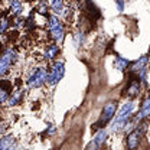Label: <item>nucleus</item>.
Returning a JSON list of instances; mask_svg holds the SVG:
<instances>
[{
    "label": "nucleus",
    "mask_w": 150,
    "mask_h": 150,
    "mask_svg": "<svg viewBox=\"0 0 150 150\" xmlns=\"http://www.w3.org/2000/svg\"><path fill=\"white\" fill-rule=\"evenodd\" d=\"M134 110V104L129 101V103H126L121 108H120V111H118V115L115 117V120H114V123L111 124V131H117L120 130L121 127H124V124L129 121V118L131 117V112Z\"/></svg>",
    "instance_id": "f257e3e1"
},
{
    "label": "nucleus",
    "mask_w": 150,
    "mask_h": 150,
    "mask_svg": "<svg viewBox=\"0 0 150 150\" xmlns=\"http://www.w3.org/2000/svg\"><path fill=\"white\" fill-rule=\"evenodd\" d=\"M48 28H49V32L52 35V39L56 42H62L64 35H65V30H64V26L61 23V20L58 19V16H49L48 18Z\"/></svg>",
    "instance_id": "f03ea898"
},
{
    "label": "nucleus",
    "mask_w": 150,
    "mask_h": 150,
    "mask_svg": "<svg viewBox=\"0 0 150 150\" xmlns=\"http://www.w3.org/2000/svg\"><path fill=\"white\" fill-rule=\"evenodd\" d=\"M115 110H117V101H110V103H107V104L104 105V108H103V112H101L100 120H98L97 124L94 126V129H100V127L105 126L112 117H114Z\"/></svg>",
    "instance_id": "7ed1b4c3"
},
{
    "label": "nucleus",
    "mask_w": 150,
    "mask_h": 150,
    "mask_svg": "<svg viewBox=\"0 0 150 150\" xmlns=\"http://www.w3.org/2000/svg\"><path fill=\"white\" fill-rule=\"evenodd\" d=\"M64 74H65V65H64V62H62V61L55 62V64L52 65L51 72L48 74V82H49V85H56V84L62 79Z\"/></svg>",
    "instance_id": "20e7f679"
},
{
    "label": "nucleus",
    "mask_w": 150,
    "mask_h": 150,
    "mask_svg": "<svg viewBox=\"0 0 150 150\" xmlns=\"http://www.w3.org/2000/svg\"><path fill=\"white\" fill-rule=\"evenodd\" d=\"M46 81H48V71L45 68H38L36 71L30 75L28 85L30 88H38V87H42Z\"/></svg>",
    "instance_id": "39448f33"
},
{
    "label": "nucleus",
    "mask_w": 150,
    "mask_h": 150,
    "mask_svg": "<svg viewBox=\"0 0 150 150\" xmlns=\"http://www.w3.org/2000/svg\"><path fill=\"white\" fill-rule=\"evenodd\" d=\"M144 130H146V124H143V129H134V130L127 136V147H129V150H134L139 147Z\"/></svg>",
    "instance_id": "423d86ee"
},
{
    "label": "nucleus",
    "mask_w": 150,
    "mask_h": 150,
    "mask_svg": "<svg viewBox=\"0 0 150 150\" xmlns=\"http://www.w3.org/2000/svg\"><path fill=\"white\" fill-rule=\"evenodd\" d=\"M16 144L18 142L13 136H4L0 139V150H15Z\"/></svg>",
    "instance_id": "0eeeda50"
},
{
    "label": "nucleus",
    "mask_w": 150,
    "mask_h": 150,
    "mask_svg": "<svg viewBox=\"0 0 150 150\" xmlns=\"http://www.w3.org/2000/svg\"><path fill=\"white\" fill-rule=\"evenodd\" d=\"M12 88V84L9 81H1L0 82V104L6 103L9 100V91Z\"/></svg>",
    "instance_id": "6e6552de"
},
{
    "label": "nucleus",
    "mask_w": 150,
    "mask_h": 150,
    "mask_svg": "<svg viewBox=\"0 0 150 150\" xmlns=\"http://www.w3.org/2000/svg\"><path fill=\"white\" fill-rule=\"evenodd\" d=\"M16 52L13 51V49H6L4 52H3V55L0 56V59H3V61H6L9 65H13L15 62H16Z\"/></svg>",
    "instance_id": "1a4fd4ad"
},
{
    "label": "nucleus",
    "mask_w": 150,
    "mask_h": 150,
    "mask_svg": "<svg viewBox=\"0 0 150 150\" xmlns=\"http://www.w3.org/2000/svg\"><path fill=\"white\" fill-rule=\"evenodd\" d=\"M140 93V81L137 79V81H131L130 87L127 88V95L130 97V98H134V97H137Z\"/></svg>",
    "instance_id": "9d476101"
},
{
    "label": "nucleus",
    "mask_w": 150,
    "mask_h": 150,
    "mask_svg": "<svg viewBox=\"0 0 150 150\" xmlns=\"http://www.w3.org/2000/svg\"><path fill=\"white\" fill-rule=\"evenodd\" d=\"M146 65H147V56L144 55V56H142L139 61H136V62L131 65V72H136V74H137V72H139L140 69H143Z\"/></svg>",
    "instance_id": "9b49d317"
},
{
    "label": "nucleus",
    "mask_w": 150,
    "mask_h": 150,
    "mask_svg": "<svg viewBox=\"0 0 150 150\" xmlns=\"http://www.w3.org/2000/svg\"><path fill=\"white\" fill-rule=\"evenodd\" d=\"M51 7L55 15H62L64 13V0H51Z\"/></svg>",
    "instance_id": "f8f14e48"
},
{
    "label": "nucleus",
    "mask_w": 150,
    "mask_h": 150,
    "mask_svg": "<svg viewBox=\"0 0 150 150\" xmlns=\"http://www.w3.org/2000/svg\"><path fill=\"white\" fill-rule=\"evenodd\" d=\"M20 12H22V0L10 1V15L12 16H19Z\"/></svg>",
    "instance_id": "ddd939ff"
},
{
    "label": "nucleus",
    "mask_w": 150,
    "mask_h": 150,
    "mask_svg": "<svg viewBox=\"0 0 150 150\" xmlns=\"http://www.w3.org/2000/svg\"><path fill=\"white\" fill-rule=\"evenodd\" d=\"M129 67V61L126 58H121V56H117L115 58V68L118 71H126Z\"/></svg>",
    "instance_id": "4468645a"
},
{
    "label": "nucleus",
    "mask_w": 150,
    "mask_h": 150,
    "mask_svg": "<svg viewBox=\"0 0 150 150\" xmlns=\"http://www.w3.org/2000/svg\"><path fill=\"white\" fill-rule=\"evenodd\" d=\"M58 52H59V48H58L56 45H51V46H48L46 51H45V58L54 59V58L58 55Z\"/></svg>",
    "instance_id": "2eb2a0df"
},
{
    "label": "nucleus",
    "mask_w": 150,
    "mask_h": 150,
    "mask_svg": "<svg viewBox=\"0 0 150 150\" xmlns=\"http://www.w3.org/2000/svg\"><path fill=\"white\" fill-rule=\"evenodd\" d=\"M22 98H23V93H20V91L15 93L9 98V105H18V104H20Z\"/></svg>",
    "instance_id": "dca6fc26"
},
{
    "label": "nucleus",
    "mask_w": 150,
    "mask_h": 150,
    "mask_svg": "<svg viewBox=\"0 0 150 150\" xmlns=\"http://www.w3.org/2000/svg\"><path fill=\"white\" fill-rule=\"evenodd\" d=\"M105 137H107V131L104 130H100L98 133H97V136H95V139H93L94 142H95V144L100 147L103 143H104V140H105Z\"/></svg>",
    "instance_id": "f3484780"
},
{
    "label": "nucleus",
    "mask_w": 150,
    "mask_h": 150,
    "mask_svg": "<svg viewBox=\"0 0 150 150\" xmlns=\"http://www.w3.org/2000/svg\"><path fill=\"white\" fill-rule=\"evenodd\" d=\"M7 28H9V20H7V18L6 16H0V35L6 33Z\"/></svg>",
    "instance_id": "a211bd4d"
},
{
    "label": "nucleus",
    "mask_w": 150,
    "mask_h": 150,
    "mask_svg": "<svg viewBox=\"0 0 150 150\" xmlns=\"http://www.w3.org/2000/svg\"><path fill=\"white\" fill-rule=\"evenodd\" d=\"M12 65H9L6 61H3V59H0V76L1 75H6L9 72V68H10Z\"/></svg>",
    "instance_id": "6ab92c4d"
},
{
    "label": "nucleus",
    "mask_w": 150,
    "mask_h": 150,
    "mask_svg": "<svg viewBox=\"0 0 150 150\" xmlns=\"http://www.w3.org/2000/svg\"><path fill=\"white\" fill-rule=\"evenodd\" d=\"M38 10H39V13L45 15V13H46V10H48V4H46V1H43V0H42V1H40V4H39V9H38Z\"/></svg>",
    "instance_id": "aec40b11"
},
{
    "label": "nucleus",
    "mask_w": 150,
    "mask_h": 150,
    "mask_svg": "<svg viewBox=\"0 0 150 150\" xmlns=\"http://www.w3.org/2000/svg\"><path fill=\"white\" fill-rule=\"evenodd\" d=\"M82 40H84V35L82 33H76V36H75V46L78 48L79 43H82Z\"/></svg>",
    "instance_id": "412c9836"
},
{
    "label": "nucleus",
    "mask_w": 150,
    "mask_h": 150,
    "mask_svg": "<svg viewBox=\"0 0 150 150\" xmlns=\"http://www.w3.org/2000/svg\"><path fill=\"white\" fill-rule=\"evenodd\" d=\"M115 3H117V6H118V10L123 12V10H124V1H123V0H115Z\"/></svg>",
    "instance_id": "4be33fe9"
},
{
    "label": "nucleus",
    "mask_w": 150,
    "mask_h": 150,
    "mask_svg": "<svg viewBox=\"0 0 150 150\" xmlns=\"http://www.w3.org/2000/svg\"><path fill=\"white\" fill-rule=\"evenodd\" d=\"M97 149H98V146L95 144V142H94V140L88 144V147H87V150H97Z\"/></svg>",
    "instance_id": "5701e85b"
},
{
    "label": "nucleus",
    "mask_w": 150,
    "mask_h": 150,
    "mask_svg": "<svg viewBox=\"0 0 150 150\" xmlns=\"http://www.w3.org/2000/svg\"><path fill=\"white\" fill-rule=\"evenodd\" d=\"M6 129H7V124H6V123H1V124H0V136L6 131Z\"/></svg>",
    "instance_id": "b1692460"
},
{
    "label": "nucleus",
    "mask_w": 150,
    "mask_h": 150,
    "mask_svg": "<svg viewBox=\"0 0 150 150\" xmlns=\"http://www.w3.org/2000/svg\"><path fill=\"white\" fill-rule=\"evenodd\" d=\"M54 131H55V127H54V126H49V130H48V134H52Z\"/></svg>",
    "instance_id": "393cba45"
},
{
    "label": "nucleus",
    "mask_w": 150,
    "mask_h": 150,
    "mask_svg": "<svg viewBox=\"0 0 150 150\" xmlns=\"http://www.w3.org/2000/svg\"><path fill=\"white\" fill-rule=\"evenodd\" d=\"M0 48H1V43H0Z\"/></svg>",
    "instance_id": "a878e982"
},
{
    "label": "nucleus",
    "mask_w": 150,
    "mask_h": 150,
    "mask_svg": "<svg viewBox=\"0 0 150 150\" xmlns=\"http://www.w3.org/2000/svg\"><path fill=\"white\" fill-rule=\"evenodd\" d=\"M10 1H13V0H10Z\"/></svg>",
    "instance_id": "bb28decb"
}]
</instances>
